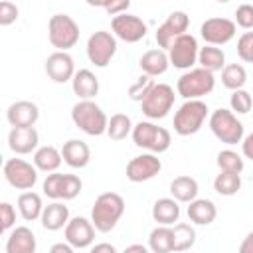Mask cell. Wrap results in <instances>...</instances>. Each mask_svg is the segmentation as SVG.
Instances as JSON below:
<instances>
[{"instance_id":"cell-1","label":"cell","mask_w":253,"mask_h":253,"mask_svg":"<svg viewBox=\"0 0 253 253\" xmlns=\"http://www.w3.org/2000/svg\"><path fill=\"white\" fill-rule=\"evenodd\" d=\"M123 213H125L123 196L117 192H105L95 200V204L91 208V223L95 225L97 231L109 233L111 229H115V225L119 223Z\"/></svg>"},{"instance_id":"cell-2","label":"cell","mask_w":253,"mask_h":253,"mask_svg":"<svg viewBox=\"0 0 253 253\" xmlns=\"http://www.w3.org/2000/svg\"><path fill=\"white\" fill-rule=\"evenodd\" d=\"M71 121L77 128H81L89 136H101L107 134L109 119L105 111L95 101H79L71 109Z\"/></svg>"},{"instance_id":"cell-3","label":"cell","mask_w":253,"mask_h":253,"mask_svg":"<svg viewBox=\"0 0 253 253\" xmlns=\"http://www.w3.org/2000/svg\"><path fill=\"white\" fill-rule=\"evenodd\" d=\"M132 140H134V146L146 148L152 154H160L170 148L172 134L164 126H156L150 121H140L132 128Z\"/></svg>"},{"instance_id":"cell-4","label":"cell","mask_w":253,"mask_h":253,"mask_svg":"<svg viewBox=\"0 0 253 253\" xmlns=\"http://www.w3.org/2000/svg\"><path fill=\"white\" fill-rule=\"evenodd\" d=\"M215 87V77L213 73L202 69V67H196V69H190L186 73H182L178 77V83H176V91L180 97H184L186 101H196V99H202L204 95H210Z\"/></svg>"},{"instance_id":"cell-5","label":"cell","mask_w":253,"mask_h":253,"mask_svg":"<svg viewBox=\"0 0 253 253\" xmlns=\"http://www.w3.org/2000/svg\"><path fill=\"white\" fill-rule=\"evenodd\" d=\"M208 111L210 109L202 99L182 103L174 115V132L180 136L196 134L204 126V123L208 119Z\"/></svg>"},{"instance_id":"cell-6","label":"cell","mask_w":253,"mask_h":253,"mask_svg":"<svg viewBox=\"0 0 253 253\" xmlns=\"http://www.w3.org/2000/svg\"><path fill=\"white\" fill-rule=\"evenodd\" d=\"M47 38L57 51H67L79 42V26L67 14H53L47 22Z\"/></svg>"},{"instance_id":"cell-7","label":"cell","mask_w":253,"mask_h":253,"mask_svg":"<svg viewBox=\"0 0 253 253\" xmlns=\"http://www.w3.org/2000/svg\"><path fill=\"white\" fill-rule=\"evenodd\" d=\"M210 128L213 136L223 144L243 142V123L229 109H215L210 115Z\"/></svg>"},{"instance_id":"cell-8","label":"cell","mask_w":253,"mask_h":253,"mask_svg":"<svg viewBox=\"0 0 253 253\" xmlns=\"http://www.w3.org/2000/svg\"><path fill=\"white\" fill-rule=\"evenodd\" d=\"M174 89L168 85V83H156L152 87V91L148 93V97L140 103L142 107V115L148 117V119H164L172 107H174Z\"/></svg>"},{"instance_id":"cell-9","label":"cell","mask_w":253,"mask_h":253,"mask_svg":"<svg viewBox=\"0 0 253 253\" xmlns=\"http://www.w3.org/2000/svg\"><path fill=\"white\" fill-rule=\"evenodd\" d=\"M87 57L95 67H107L117 53V38L111 32L99 30L87 40Z\"/></svg>"},{"instance_id":"cell-10","label":"cell","mask_w":253,"mask_h":253,"mask_svg":"<svg viewBox=\"0 0 253 253\" xmlns=\"http://www.w3.org/2000/svg\"><path fill=\"white\" fill-rule=\"evenodd\" d=\"M4 178L12 188L30 192L38 182V168L24 158H8L4 162Z\"/></svg>"},{"instance_id":"cell-11","label":"cell","mask_w":253,"mask_h":253,"mask_svg":"<svg viewBox=\"0 0 253 253\" xmlns=\"http://www.w3.org/2000/svg\"><path fill=\"white\" fill-rule=\"evenodd\" d=\"M198 53H200V47H198V42L192 34H184L180 36L168 49V59H170V65H174L176 69H192V65L198 61Z\"/></svg>"},{"instance_id":"cell-12","label":"cell","mask_w":253,"mask_h":253,"mask_svg":"<svg viewBox=\"0 0 253 253\" xmlns=\"http://www.w3.org/2000/svg\"><path fill=\"white\" fill-rule=\"evenodd\" d=\"M237 26L229 18H208L200 26V36L208 45H223L235 38Z\"/></svg>"},{"instance_id":"cell-13","label":"cell","mask_w":253,"mask_h":253,"mask_svg":"<svg viewBox=\"0 0 253 253\" xmlns=\"http://www.w3.org/2000/svg\"><path fill=\"white\" fill-rule=\"evenodd\" d=\"M188 26H190V18H188L186 12H182V10L172 12V14L164 20V24L156 30V36H154V38H156L158 49H170V45H172L180 36L186 34Z\"/></svg>"},{"instance_id":"cell-14","label":"cell","mask_w":253,"mask_h":253,"mask_svg":"<svg viewBox=\"0 0 253 253\" xmlns=\"http://www.w3.org/2000/svg\"><path fill=\"white\" fill-rule=\"evenodd\" d=\"M111 28H113L115 38H119V40H123L126 43H136L146 36V24L138 16L128 14V12L113 16Z\"/></svg>"},{"instance_id":"cell-15","label":"cell","mask_w":253,"mask_h":253,"mask_svg":"<svg viewBox=\"0 0 253 253\" xmlns=\"http://www.w3.org/2000/svg\"><path fill=\"white\" fill-rule=\"evenodd\" d=\"M162 170V162L156 154L152 152H146V154H140V156H134L128 160L126 164V178L134 184L138 182H146V180H152L158 172Z\"/></svg>"},{"instance_id":"cell-16","label":"cell","mask_w":253,"mask_h":253,"mask_svg":"<svg viewBox=\"0 0 253 253\" xmlns=\"http://www.w3.org/2000/svg\"><path fill=\"white\" fill-rule=\"evenodd\" d=\"M65 241L73 249H85L95 241V225L87 217H71L65 225Z\"/></svg>"},{"instance_id":"cell-17","label":"cell","mask_w":253,"mask_h":253,"mask_svg":"<svg viewBox=\"0 0 253 253\" xmlns=\"http://www.w3.org/2000/svg\"><path fill=\"white\" fill-rule=\"evenodd\" d=\"M45 73L53 83H67L73 79L75 71V63L73 57L67 51H53L47 59H45Z\"/></svg>"},{"instance_id":"cell-18","label":"cell","mask_w":253,"mask_h":253,"mask_svg":"<svg viewBox=\"0 0 253 253\" xmlns=\"http://www.w3.org/2000/svg\"><path fill=\"white\" fill-rule=\"evenodd\" d=\"M6 119L12 125V128H22V126H34L40 119V109L32 101H16L8 107Z\"/></svg>"},{"instance_id":"cell-19","label":"cell","mask_w":253,"mask_h":253,"mask_svg":"<svg viewBox=\"0 0 253 253\" xmlns=\"http://www.w3.org/2000/svg\"><path fill=\"white\" fill-rule=\"evenodd\" d=\"M40 134L34 126H22V128H12L8 132V146L16 154H30L32 150H38Z\"/></svg>"},{"instance_id":"cell-20","label":"cell","mask_w":253,"mask_h":253,"mask_svg":"<svg viewBox=\"0 0 253 253\" xmlns=\"http://www.w3.org/2000/svg\"><path fill=\"white\" fill-rule=\"evenodd\" d=\"M36 235L30 227L26 225H20V227H14L6 239V253H36Z\"/></svg>"},{"instance_id":"cell-21","label":"cell","mask_w":253,"mask_h":253,"mask_svg":"<svg viewBox=\"0 0 253 253\" xmlns=\"http://www.w3.org/2000/svg\"><path fill=\"white\" fill-rule=\"evenodd\" d=\"M61 156H63V162L67 166L85 168L89 164V160H91V150H89L87 142H83L79 138H69L61 146Z\"/></svg>"},{"instance_id":"cell-22","label":"cell","mask_w":253,"mask_h":253,"mask_svg":"<svg viewBox=\"0 0 253 253\" xmlns=\"http://www.w3.org/2000/svg\"><path fill=\"white\" fill-rule=\"evenodd\" d=\"M71 87L79 101H93V97L99 93V79L91 69H79L71 79Z\"/></svg>"},{"instance_id":"cell-23","label":"cell","mask_w":253,"mask_h":253,"mask_svg":"<svg viewBox=\"0 0 253 253\" xmlns=\"http://www.w3.org/2000/svg\"><path fill=\"white\" fill-rule=\"evenodd\" d=\"M42 227L47 231H57L69 223V208L61 202H51L49 206L43 208L42 213Z\"/></svg>"},{"instance_id":"cell-24","label":"cell","mask_w":253,"mask_h":253,"mask_svg":"<svg viewBox=\"0 0 253 253\" xmlns=\"http://www.w3.org/2000/svg\"><path fill=\"white\" fill-rule=\"evenodd\" d=\"M138 65H140V69H142L144 75L156 77V75L166 73V69L170 65V59H168V53L164 49H148L138 59Z\"/></svg>"},{"instance_id":"cell-25","label":"cell","mask_w":253,"mask_h":253,"mask_svg":"<svg viewBox=\"0 0 253 253\" xmlns=\"http://www.w3.org/2000/svg\"><path fill=\"white\" fill-rule=\"evenodd\" d=\"M180 217V206L174 198H160L152 206V219L158 225H174Z\"/></svg>"},{"instance_id":"cell-26","label":"cell","mask_w":253,"mask_h":253,"mask_svg":"<svg viewBox=\"0 0 253 253\" xmlns=\"http://www.w3.org/2000/svg\"><path fill=\"white\" fill-rule=\"evenodd\" d=\"M198 192H200V186H198L196 178H192V176H176L170 182V194L176 202L190 204L198 198Z\"/></svg>"},{"instance_id":"cell-27","label":"cell","mask_w":253,"mask_h":253,"mask_svg":"<svg viewBox=\"0 0 253 253\" xmlns=\"http://www.w3.org/2000/svg\"><path fill=\"white\" fill-rule=\"evenodd\" d=\"M215 215H217V210H215V204L211 200L196 198L188 206V217L196 225H210L215 219Z\"/></svg>"},{"instance_id":"cell-28","label":"cell","mask_w":253,"mask_h":253,"mask_svg":"<svg viewBox=\"0 0 253 253\" xmlns=\"http://www.w3.org/2000/svg\"><path fill=\"white\" fill-rule=\"evenodd\" d=\"M43 204H42V196L36 194V192H22L18 196V210H20V215L26 219V221H36L38 217H42L43 213Z\"/></svg>"},{"instance_id":"cell-29","label":"cell","mask_w":253,"mask_h":253,"mask_svg":"<svg viewBox=\"0 0 253 253\" xmlns=\"http://www.w3.org/2000/svg\"><path fill=\"white\" fill-rule=\"evenodd\" d=\"M61 150H57L55 146L47 144V146H40L34 152V166L42 172H55L61 166Z\"/></svg>"},{"instance_id":"cell-30","label":"cell","mask_w":253,"mask_h":253,"mask_svg":"<svg viewBox=\"0 0 253 253\" xmlns=\"http://www.w3.org/2000/svg\"><path fill=\"white\" fill-rule=\"evenodd\" d=\"M148 249L152 253H172L174 251V231L168 225H158L148 235Z\"/></svg>"},{"instance_id":"cell-31","label":"cell","mask_w":253,"mask_h":253,"mask_svg":"<svg viewBox=\"0 0 253 253\" xmlns=\"http://www.w3.org/2000/svg\"><path fill=\"white\" fill-rule=\"evenodd\" d=\"M198 63L202 69L210 71V73H215V71H221L225 67V53L221 47H215V45H204L200 47V53H198Z\"/></svg>"},{"instance_id":"cell-32","label":"cell","mask_w":253,"mask_h":253,"mask_svg":"<svg viewBox=\"0 0 253 253\" xmlns=\"http://www.w3.org/2000/svg\"><path fill=\"white\" fill-rule=\"evenodd\" d=\"M221 83L225 89L239 91L247 83V71L241 63H229L221 69Z\"/></svg>"},{"instance_id":"cell-33","label":"cell","mask_w":253,"mask_h":253,"mask_svg":"<svg viewBox=\"0 0 253 253\" xmlns=\"http://www.w3.org/2000/svg\"><path fill=\"white\" fill-rule=\"evenodd\" d=\"M132 121L128 115L125 113H115L111 119H109V125H107V134L111 140H125L128 134H132Z\"/></svg>"},{"instance_id":"cell-34","label":"cell","mask_w":253,"mask_h":253,"mask_svg":"<svg viewBox=\"0 0 253 253\" xmlns=\"http://www.w3.org/2000/svg\"><path fill=\"white\" fill-rule=\"evenodd\" d=\"M172 231H174V253H184V251L194 247V243H196V229L190 223L180 221V223H176L172 227Z\"/></svg>"},{"instance_id":"cell-35","label":"cell","mask_w":253,"mask_h":253,"mask_svg":"<svg viewBox=\"0 0 253 253\" xmlns=\"http://www.w3.org/2000/svg\"><path fill=\"white\" fill-rule=\"evenodd\" d=\"M213 190L219 196H235L241 190V176L233 172H219L213 178Z\"/></svg>"},{"instance_id":"cell-36","label":"cell","mask_w":253,"mask_h":253,"mask_svg":"<svg viewBox=\"0 0 253 253\" xmlns=\"http://www.w3.org/2000/svg\"><path fill=\"white\" fill-rule=\"evenodd\" d=\"M217 166L221 172H233V174H241L243 172V158L235 152V150H221L217 152Z\"/></svg>"},{"instance_id":"cell-37","label":"cell","mask_w":253,"mask_h":253,"mask_svg":"<svg viewBox=\"0 0 253 253\" xmlns=\"http://www.w3.org/2000/svg\"><path fill=\"white\" fill-rule=\"evenodd\" d=\"M156 83H154V79L150 77V75H140L130 87H128V97L132 99V101H138V103H142L146 97H148V93L152 91V87H154Z\"/></svg>"},{"instance_id":"cell-38","label":"cell","mask_w":253,"mask_h":253,"mask_svg":"<svg viewBox=\"0 0 253 253\" xmlns=\"http://www.w3.org/2000/svg\"><path fill=\"white\" fill-rule=\"evenodd\" d=\"M229 105H231V113L235 115H247L253 107V97L249 95V91L245 89H239V91H233L231 97H229Z\"/></svg>"},{"instance_id":"cell-39","label":"cell","mask_w":253,"mask_h":253,"mask_svg":"<svg viewBox=\"0 0 253 253\" xmlns=\"http://www.w3.org/2000/svg\"><path fill=\"white\" fill-rule=\"evenodd\" d=\"M61 184H63V174L53 172V174H47V178L42 184V190L49 200L57 202L61 200Z\"/></svg>"},{"instance_id":"cell-40","label":"cell","mask_w":253,"mask_h":253,"mask_svg":"<svg viewBox=\"0 0 253 253\" xmlns=\"http://www.w3.org/2000/svg\"><path fill=\"white\" fill-rule=\"evenodd\" d=\"M83 188V182L75 174H63V184H61V200H73L79 196Z\"/></svg>"},{"instance_id":"cell-41","label":"cell","mask_w":253,"mask_h":253,"mask_svg":"<svg viewBox=\"0 0 253 253\" xmlns=\"http://www.w3.org/2000/svg\"><path fill=\"white\" fill-rule=\"evenodd\" d=\"M237 55L247 61L253 63V32H243L237 40Z\"/></svg>"},{"instance_id":"cell-42","label":"cell","mask_w":253,"mask_h":253,"mask_svg":"<svg viewBox=\"0 0 253 253\" xmlns=\"http://www.w3.org/2000/svg\"><path fill=\"white\" fill-rule=\"evenodd\" d=\"M235 22L243 30H251L253 28V4H241V6H237V10H235Z\"/></svg>"},{"instance_id":"cell-43","label":"cell","mask_w":253,"mask_h":253,"mask_svg":"<svg viewBox=\"0 0 253 253\" xmlns=\"http://www.w3.org/2000/svg\"><path fill=\"white\" fill-rule=\"evenodd\" d=\"M18 20V6L10 0L0 2V26H10Z\"/></svg>"},{"instance_id":"cell-44","label":"cell","mask_w":253,"mask_h":253,"mask_svg":"<svg viewBox=\"0 0 253 253\" xmlns=\"http://www.w3.org/2000/svg\"><path fill=\"white\" fill-rule=\"evenodd\" d=\"M16 223V210L10 202H2L0 204V227L2 231H8L12 225Z\"/></svg>"},{"instance_id":"cell-45","label":"cell","mask_w":253,"mask_h":253,"mask_svg":"<svg viewBox=\"0 0 253 253\" xmlns=\"http://www.w3.org/2000/svg\"><path fill=\"white\" fill-rule=\"evenodd\" d=\"M95 6H101L103 10H107L111 16H119V14H125L128 8H130V0H119V2H99Z\"/></svg>"},{"instance_id":"cell-46","label":"cell","mask_w":253,"mask_h":253,"mask_svg":"<svg viewBox=\"0 0 253 253\" xmlns=\"http://www.w3.org/2000/svg\"><path fill=\"white\" fill-rule=\"evenodd\" d=\"M241 150H243V156H245V158H251V160H253V132H249V134L243 138Z\"/></svg>"},{"instance_id":"cell-47","label":"cell","mask_w":253,"mask_h":253,"mask_svg":"<svg viewBox=\"0 0 253 253\" xmlns=\"http://www.w3.org/2000/svg\"><path fill=\"white\" fill-rule=\"evenodd\" d=\"M239 253H253V231H249L243 237V241L239 245Z\"/></svg>"},{"instance_id":"cell-48","label":"cell","mask_w":253,"mask_h":253,"mask_svg":"<svg viewBox=\"0 0 253 253\" xmlns=\"http://www.w3.org/2000/svg\"><path fill=\"white\" fill-rule=\"evenodd\" d=\"M49 253H75V251H73V247H71L67 241H65V243L61 241V243H53V245L49 247Z\"/></svg>"},{"instance_id":"cell-49","label":"cell","mask_w":253,"mask_h":253,"mask_svg":"<svg viewBox=\"0 0 253 253\" xmlns=\"http://www.w3.org/2000/svg\"><path fill=\"white\" fill-rule=\"evenodd\" d=\"M89 253H117V249H115V245H111V243H97V245L91 247Z\"/></svg>"},{"instance_id":"cell-50","label":"cell","mask_w":253,"mask_h":253,"mask_svg":"<svg viewBox=\"0 0 253 253\" xmlns=\"http://www.w3.org/2000/svg\"><path fill=\"white\" fill-rule=\"evenodd\" d=\"M123 253H150V249L146 247V245H140V243H132V245H128Z\"/></svg>"}]
</instances>
